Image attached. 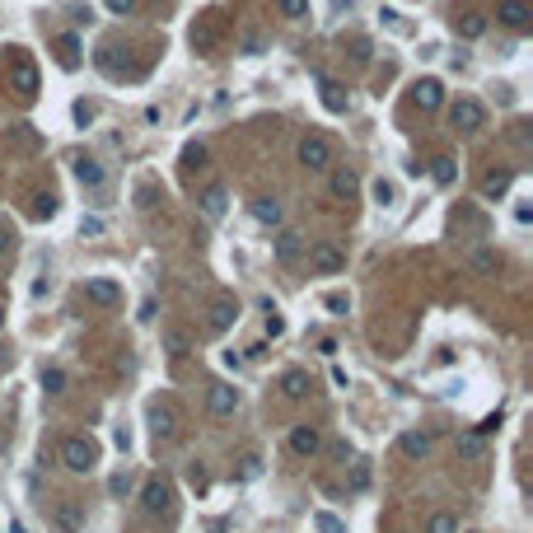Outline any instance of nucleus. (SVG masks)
<instances>
[{"label": "nucleus", "mask_w": 533, "mask_h": 533, "mask_svg": "<svg viewBox=\"0 0 533 533\" xmlns=\"http://www.w3.org/2000/svg\"><path fill=\"white\" fill-rule=\"evenodd\" d=\"M215 43H220V10H206L192 23V47L197 52H215Z\"/></svg>", "instance_id": "4"}, {"label": "nucleus", "mask_w": 533, "mask_h": 533, "mask_svg": "<svg viewBox=\"0 0 533 533\" xmlns=\"http://www.w3.org/2000/svg\"><path fill=\"white\" fill-rule=\"evenodd\" d=\"M365 482H370V468H365V463H355V473H351V487L360 491V487H365Z\"/></svg>", "instance_id": "38"}, {"label": "nucleus", "mask_w": 533, "mask_h": 533, "mask_svg": "<svg viewBox=\"0 0 533 533\" xmlns=\"http://www.w3.org/2000/svg\"><path fill=\"white\" fill-rule=\"evenodd\" d=\"M206 407H211V416H234V407H239V389H234V384H211Z\"/></svg>", "instance_id": "12"}, {"label": "nucleus", "mask_w": 533, "mask_h": 533, "mask_svg": "<svg viewBox=\"0 0 533 533\" xmlns=\"http://www.w3.org/2000/svg\"><path fill=\"white\" fill-rule=\"evenodd\" d=\"M510 183H515V173H510V168H496V173H487V178H482V197H491V201H496V197H505V192H510Z\"/></svg>", "instance_id": "20"}, {"label": "nucleus", "mask_w": 533, "mask_h": 533, "mask_svg": "<svg viewBox=\"0 0 533 533\" xmlns=\"http://www.w3.org/2000/svg\"><path fill=\"white\" fill-rule=\"evenodd\" d=\"M61 463H66L70 473H94L99 444L89 440V435H66V440H61Z\"/></svg>", "instance_id": "1"}, {"label": "nucleus", "mask_w": 533, "mask_h": 533, "mask_svg": "<svg viewBox=\"0 0 533 533\" xmlns=\"http://www.w3.org/2000/svg\"><path fill=\"white\" fill-rule=\"evenodd\" d=\"M225 206H230V192H225L220 183H211V188L201 192V215H206V220H220Z\"/></svg>", "instance_id": "13"}, {"label": "nucleus", "mask_w": 533, "mask_h": 533, "mask_svg": "<svg viewBox=\"0 0 533 533\" xmlns=\"http://www.w3.org/2000/svg\"><path fill=\"white\" fill-rule=\"evenodd\" d=\"M318 94H323V108H328V112H346V94H342V85H337V80L318 75Z\"/></svg>", "instance_id": "19"}, {"label": "nucleus", "mask_w": 533, "mask_h": 533, "mask_svg": "<svg viewBox=\"0 0 533 533\" xmlns=\"http://www.w3.org/2000/svg\"><path fill=\"white\" fill-rule=\"evenodd\" d=\"M309 389H313V379L304 375V370H286V375H281V393H286V398H309Z\"/></svg>", "instance_id": "15"}, {"label": "nucleus", "mask_w": 533, "mask_h": 533, "mask_svg": "<svg viewBox=\"0 0 533 533\" xmlns=\"http://www.w3.org/2000/svg\"><path fill=\"white\" fill-rule=\"evenodd\" d=\"M56 61H61V66H75V61H80V38L75 33H66V38H56Z\"/></svg>", "instance_id": "25"}, {"label": "nucleus", "mask_w": 533, "mask_h": 533, "mask_svg": "<svg viewBox=\"0 0 533 533\" xmlns=\"http://www.w3.org/2000/svg\"><path fill=\"white\" fill-rule=\"evenodd\" d=\"M164 351L173 355V360H183V355H188V333H183V328H168L164 333Z\"/></svg>", "instance_id": "27"}, {"label": "nucleus", "mask_w": 533, "mask_h": 533, "mask_svg": "<svg viewBox=\"0 0 533 533\" xmlns=\"http://www.w3.org/2000/svg\"><path fill=\"white\" fill-rule=\"evenodd\" d=\"M0 328H5V313H0Z\"/></svg>", "instance_id": "43"}, {"label": "nucleus", "mask_w": 533, "mask_h": 533, "mask_svg": "<svg viewBox=\"0 0 533 533\" xmlns=\"http://www.w3.org/2000/svg\"><path fill=\"white\" fill-rule=\"evenodd\" d=\"M328 309H333V313H346V295H328Z\"/></svg>", "instance_id": "41"}, {"label": "nucleus", "mask_w": 533, "mask_h": 533, "mask_svg": "<svg viewBox=\"0 0 533 533\" xmlns=\"http://www.w3.org/2000/svg\"><path fill=\"white\" fill-rule=\"evenodd\" d=\"M75 178H80V188H103L108 168H103L99 159H75Z\"/></svg>", "instance_id": "17"}, {"label": "nucleus", "mask_w": 533, "mask_h": 533, "mask_svg": "<svg viewBox=\"0 0 533 533\" xmlns=\"http://www.w3.org/2000/svg\"><path fill=\"white\" fill-rule=\"evenodd\" d=\"M10 85L19 89L23 99H33V94H38V66L28 61V56H14V66H10Z\"/></svg>", "instance_id": "10"}, {"label": "nucleus", "mask_w": 533, "mask_h": 533, "mask_svg": "<svg viewBox=\"0 0 533 533\" xmlns=\"http://www.w3.org/2000/svg\"><path fill=\"white\" fill-rule=\"evenodd\" d=\"M85 300L99 304V309H112V304H122V286L108 281V276H89L85 281Z\"/></svg>", "instance_id": "5"}, {"label": "nucleus", "mask_w": 533, "mask_h": 533, "mask_svg": "<svg viewBox=\"0 0 533 533\" xmlns=\"http://www.w3.org/2000/svg\"><path fill=\"white\" fill-rule=\"evenodd\" d=\"M253 220L281 225V201H276V197H253Z\"/></svg>", "instance_id": "23"}, {"label": "nucleus", "mask_w": 533, "mask_h": 533, "mask_svg": "<svg viewBox=\"0 0 533 533\" xmlns=\"http://www.w3.org/2000/svg\"><path fill=\"white\" fill-rule=\"evenodd\" d=\"M309 266H313V271H323V276H333V271H342V266H346V253L333 244V239H323V244L309 248Z\"/></svg>", "instance_id": "3"}, {"label": "nucleus", "mask_w": 533, "mask_h": 533, "mask_svg": "<svg viewBox=\"0 0 533 533\" xmlns=\"http://www.w3.org/2000/svg\"><path fill=\"white\" fill-rule=\"evenodd\" d=\"M300 253H304V239H300V234H295V230H281L276 234V262H300Z\"/></svg>", "instance_id": "14"}, {"label": "nucleus", "mask_w": 533, "mask_h": 533, "mask_svg": "<svg viewBox=\"0 0 533 533\" xmlns=\"http://www.w3.org/2000/svg\"><path fill=\"white\" fill-rule=\"evenodd\" d=\"M5 248H10V234H5V230H0V253H5Z\"/></svg>", "instance_id": "42"}, {"label": "nucleus", "mask_w": 533, "mask_h": 533, "mask_svg": "<svg viewBox=\"0 0 533 533\" xmlns=\"http://www.w3.org/2000/svg\"><path fill=\"white\" fill-rule=\"evenodd\" d=\"M234 318H239V304H234V300H215V304H211V318H206V328H211V333H225Z\"/></svg>", "instance_id": "16"}, {"label": "nucleus", "mask_w": 533, "mask_h": 533, "mask_svg": "<svg viewBox=\"0 0 533 533\" xmlns=\"http://www.w3.org/2000/svg\"><path fill=\"white\" fill-rule=\"evenodd\" d=\"M411 103H416V108L421 112H435L444 103V85L435 75H426V80H416V85H411Z\"/></svg>", "instance_id": "8"}, {"label": "nucleus", "mask_w": 533, "mask_h": 533, "mask_svg": "<svg viewBox=\"0 0 533 533\" xmlns=\"http://www.w3.org/2000/svg\"><path fill=\"white\" fill-rule=\"evenodd\" d=\"M281 14H286V19H304V14H309V0H281Z\"/></svg>", "instance_id": "32"}, {"label": "nucleus", "mask_w": 533, "mask_h": 533, "mask_svg": "<svg viewBox=\"0 0 533 533\" xmlns=\"http://www.w3.org/2000/svg\"><path fill=\"white\" fill-rule=\"evenodd\" d=\"M300 164L313 168V173H318V168H333V141H328V136H318V131H309V136L300 141Z\"/></svg>", "instance_id": "2"}, {"label": "nucleus", "mask_w": 533, "mask_h": 533, "mask_svg": "<svg viewBox=\"0 0 533 533\" xmlns=\"http://www.w3.org/2000/svg\"><path fill=\"white\" fill-rule=\"evenodd\" d=\"M126 487H131V478H126V473H117V478H112V496H122Z\"/></svg>", "instance_id": "40"}, {"label": "nucleus", "mask_w": 533, "mask_h": 533, "mask_svg": "<svg viewBox=\"0 0 533 533\" xmlns=\"http://www.w3.org/2000/svg\"><path fill=\"white\" fill-rule=\"evenodd\" d=\"M370 192H375V201H379V206H389V201H393V183H384V178H379V183H375Z\"/></svg>", "instance_id": "35"}, {"label": "nucleus", "mask_w": 533, "mask_h": 533, "mask_svg": "<svg viewBox=\"0 0 533 533\" xmlns=\"http://www.w3.org/2000/svg\"><path fill=\"white\" fill-rule=\"evenodd\" d=\"M398 449H402L407 458H426V454H431V435H426V431H402Z\"/></svg>", "instance_id": "18"}, {"label": "nucleus", "mask_w": 533, "mask_h": 533, "mask_svg": "<svg viewBox=\"0 0 533 533\" xmlns=\"http://www.w3.org/2000/svg\"><path fill=\"white\" fill-rule=\"evenodd\" d=\"M355 188H360V178H355V168H337V173H333V197L351 201V197H355Z\"/></svg>", "instance_id": "22"}, {"label": "nucleus", "mask_w": 533, "mask_h": 533, "mask_svg": "<svg viewBox=\"0 0 533 533\" xmlns=\"http://www.w3.org/2000/svg\"><path fill=\"white\" fill-rule=\"evenodd\" d=\"M449 122H454L458 131H478V126L487 122V108H482L478 99H458L454 108H449Z\"/></svg>", "instance_id": "6"}, {"label": "nucleus", "mask_w": 533, "mask_h": 533, "mask_svg": "<svg viewBox=\"0 0 533 533\" xmlns=\"http://www.w3.org/2000/svg\"><path fill=\"white\" fill-rule=\"evenodd\" d=\"M487 33V14H463L458 19V38H482Z\"/></svg>", "instance_id": "28"}, {"label": "nucleus", "mask_w": 533, "mask_h": 533, "mask_svg": "<svg viewBox=\"0 0 533 533\" xmlns=\"http://www.w3.org/2000/svg\"><path fill=\"white\" fill-rule=\"evenodd\" d=\"M80 234H89V239L103 234V220H99V215H85V220H80Z\"/></svg>", "instance_id": "36"}, {"label": "nucleus", "mask_w": 533, "mask_h": 533, "mask_svg": "<svg viewBox=\"0 0 533 533\" xmlns=\"http://www.w3.org/2000/svg\"><path fill=\"white\" fill-rule=\"evenodd\" d=\"M458 454L478 458V454H482V435H463V440H458Z\"/></svg>", "instance_id": "34"}, {"label": "nucleus", "mask_w": 533, "mask_h": 533, "mask_svg": "<svg viewBox=\"0 0 533 533\" xmlns=\"http://www.w3.org/2000/svg\"><path fill=\"white\" fill-rule=\"evenodd\" d=\"M56 524H61V529H66V533H75V529H80V510H75V505H70V500H66V505H61V510H56Z\"/></svg>", "instance_id": "30"}, {"label": "nucleus", "mask_w": 533, "mask_h": 533, "mask_svg": "<svg viewBox=\"0 0 533 533\" xmlns=\"http://www.w3.org/2000/svg\"><path fill=\"white\" fill-rule=\"evenodd\" d=\"M313 524H318V533H346V524L337 519V515H328V510L313 515Z\"/></svg>", "instance_id": "31"}, {"label": "nucleus", "mask_w": 533, "mask_h": 533, "mask_svg": "<svg viewBox=\"0 0 533 533\" xmlns=\"http://www.w3.org/2000/svg\"><path fill=\"white\" fill-rule=\"evenodd\" d=\"M168 500H173V491H168V482H145L141 487V510H150V515H168Z\"/></svg>", "instance_id": "11"}, {"label": "nucleus", "mask_w": 533, "mask_h": 533, "mask_svg": "<svg viewBox=\"0 0 533 533\" xmlns=\"http://www.w3.org/2000/svg\"><path fill=\"white\" fill-rule=\"evenodd\" d=\"M426 533H458V519L454 515H444V510H435L431 519H426Z\"/></svg>", "instance_id": "29"}, {"label": "nucleus", "mask_w": 533, "mask_h": 533, "mask_svg": "<svg viewBox=\"0 0 533 533\" xmlns=\"http://www.w3.org/2000/svg\"><path fill=\"white\" fill-rule=\"evenodd\" d=\"M318 449H323L318 426H295V431H290V454H295V458H313Z\"/></svg>", "instance_id": "9"}, {"label": "nucleus", "mask_w": 533, "mask_h": 533, "mask_svg": "<svg viewBox=\"0 0 533 533\" xmlns=\"http://www.w3.org/2000/svg\"><path fill=\"white\" fill-rule=\"evenodd\" d=\"M38 145V136H33V126H10V136H5V150H33Z\"/></svg>", "instance_id": "24"}, {"label": "nucleus", "mask_w": 533, "mask_h": 533, "mask_svg": "<svg viewBox=\"0 0 533 533\" xmlns=\"http://www.w3.org/2000/svg\"><path fill=\"white\" fill-rule=\"evenodd\" d=\"M108 5V14H131L136 10V0H103Z\"/></svg>", "instance_id": "37"}, {"label": "nucleus", "mask_w": 533, "mask_h": 533, "mask_svg": "<svg viewBox=\"0 0 533 533\" xmlns=\"http://www.w3.org/2000/svg\"><path fill=\"white\" fill-rule=\"evenodd\" d=\"M43 389L47 393H61V389H66V375H61V370H43Z\"/></svg>", "instance_id": "33"}, {"label": "nucleus", "mask_w": 533, "mask_h": 533, "mask_svg": "<svg viewBox=\"0 0 533 533\" xmlns=\"http://www.w3.org/2000/svg\"><path fill=\"white\" fill-rule=\"evenodd\" d=\"M496 14H500V23H510V28H524V23H529V0H505Z\"/></svg>", "instance_id": "21"}, {"label": "nucleus", "mask_w": 533, "mask_h": 533, "mask_svg": "<svg viewBox=\"0 0 533 533\" xmlns=\"http://www.w3.org/2000/svg\"><path fill=\"white\" fill-rule=\"evenodd\" d=\"M150 431H155V440H173L178 435V407L173 402H150Z\"/></svg>", "instance_id": "7"}, {"label": "nucleus", "mask_w": 533, "mask_h": 533, "mask_svg": "<svg viewBox=\"0 0 533 533\" xmlns=\"http://www.w3.org/2000/svg\"><path fill=\"white\" fill-rule=\"evenodd\" d=\"M431 178H435V183H440V188H449V183H454V178H458V168H454V159H431Z\"/></svg>", "instance_id": "26"}, {"label": "nucleus", "mask_w": 533, "mask_h": 533, "mask_svg": "<svg viewBox=\"0 0 533 533\" xmlns=\"http://www.w3.org/2000/svg\"><path fill=\"white\" fill-rule=\"evenodd\" d=\"M266 333H271V337H281V333H286V323H281L276 313H266Z\"/></svg>", "instance_id": "39"}]
</instances>
